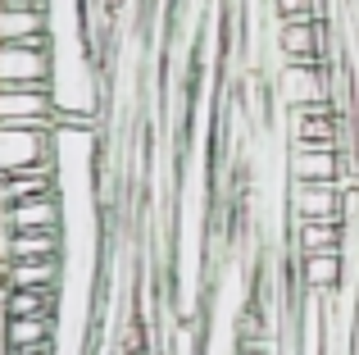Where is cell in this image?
<instances>
[{"label": "cell", "mask_w": 359, "mask_h": 355, "mask_svg": "<svg viewBox=\"0 0 359 355\" xmlns=\"http://www.w3.org/2000/svg\"><path fill=\"white\" fill-rule=\"evenodd\" d=\"M55 133L50 128H23V123H0V173H55Z\"/></svg>", "instance_id": "6da1fadb"}, {"label": "cell", "mask_w": 359, "mask_h": 355, "mask_svg": "<svg viewBox=\"0 0 359 355\" xmlns=\"http://www.w3.org/2000/svg\"><path fill=\"white\" fill-rule=\"evenodd\" d=\"M55 46H0V87H50Z\"/></svg>", "instance_id": "7a4b0ae2"}, {"label": "cell", "mask_w": 359, "mask_h": 355, "mask_svg": "<svg viewBox=\"0 0 359 355\" xmlns=\"http://www.w3.org/2000/svg\"><path fill=\"white\" fill-rule=\"evenodd\" d=\"M327 64H282L278 78H273V96L282 109L296 105H318V100L332 96V82H327Z\"/></svg>", "instance_id": "3957f363"}, {"label": "cell", "mask_w": 359, "mask_h": 355, "mask_svg": "<svg viewBox=\"0 0 359 355\" xmlns=\"http://www.w3.org/2000/svg\"><path fill=\"white\" fill-rule=\"evenodd\" d=\"M0 123L50 128L55 133V91L50 87H0Z\"/></svg>", "instance_id": "277c9868"}, {"label": "cell", "mask_w": 359, "mask_h": 355, "mask_svg": "<svg viewBox=\"0 0 359 355\" xmlns=\"http://www.w3.org/2000/svg\"><path fill=\"white\" fill-rule=\"evenodd\" d=\"M287 173H291V182H341V178H346V155H341V146L291 142Z\"/></svg>", "instance_id": "5b68a950"}, {"label": "cell", "mask_w": 359, "mask_h": 355, "mask_svg": "<svg viewBox=\"0 0 359 355\" xmlns=\"http://www.w3.org/2000/svg\"><path fill=\"white\" fill-rule=\"evenodd\" d=\"M50 9L46 5H0V46H46Z\"/></svg>", "instance_id": "8992f818"}, {"label": "cell", "mask_w": 359, "mask_h": 355, "mask_svg": "<svg viewBox=\"0 0 359 355\" xmlns=\"http://www.w3.org/2000/svg\"><path fill=\"white\" fill-rule=\"evenodd\" d=\"M341 182H291L287 210L291 219H337L341 223Z\"/></svg>", "instance_id": "52a82bcc"}, {"label": "cell", "mask_w": 359, "mask_h": 355, "mask_svg": "<svg viewBox=\"0 0 359 355\" xmlns=\"http://www.w3.org/2000/svg\"><path fill=\"white\" fill-rule=\"evenodd\" d=\"M5 223L14 232H50V228H64V201L60 192H41V196H23V201L9 205Z\"/></svg>", "instance_id": "ba28073f"}, {"label": "cell", "mask_w": 359, "mask_h": 355, "mask_svg": "<svg viewBox=\"0 0 359 355\" xmlns=\"http://www.w3.org/2000/svg\"><path fill=\"white\" fill-rule=\"evenodd\" d=\"M346 223L337 219H291V246L300 255H341Z\"/></svg>", "instance_id": "9c48e42d"}, {"label": "cell", "mask_w": 359, "mask_h": 355, "mask_svg": "<svg viewBox=\"0 0 359 355\" xmlns=\"http://www.w3.org/2000/svg\"><path fill=\"white\" fill-rule=\"evenodd\" d=\"M0 283L14 292V287H32V292H46V287H64V260H9L0 269Z\"/></svg>", "instance_id": "30bf717a"}, {"label": "cell", "mask_w": 359, "mask_h": 355, "mask_svg": "<svg viewBox=\"0 0 359 355\" xmlns=\"http://www.w3.org/2000/svg\"><path fill=\"white\" fill-rule=\"evenodd\" d=\"M296 278H300V292H314V296H332L346 278L341 255H300L296 260Z\"/></svg>", "instance_id": "8fae6325"}, {"label": "cell", "mask_w": 359, "mask_h": 355, "mask_svg": "<svg viewBox=\"0 0 359 355\" xmlns=\"http://www.w3.org/2000/svg\"><path fill=\"white\" fill-rule=\"evenodd\" d=\"M9 260H64V228L50 232H14Z\"/></svg>", "instance_id": "7c38bea8"}, {"label": "cell", "mask_w": 359, "mask_h": 355, "mask_svg": "<svg viewBox=\"0 0 359 355\" xmlns=\"http://www.w3.org/2000/svg\"><path fill=\"white\" fill-rule=\"evenodd\" d=\"M55 333H60V319H5L0 347H50Z\"/></svg>", "instance_id": "4fadbf2b"}, {"label": "cell", "mask_w": 359, "mask_h": 355, "mask_svg": "<svg viewBox=\"0 0 359 355\" xmlns=\"http://www.w3.org/2000/svg\"><path fill=\"white\" fill-rule=\"evenodd\" d=\"M0 5H41V0H0Z\"/></svg>", "instance_id": "5bb4252c"}]
</instances>
